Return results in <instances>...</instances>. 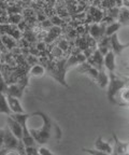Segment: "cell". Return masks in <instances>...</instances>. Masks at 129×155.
<instances>
[{
    "instance_id": "6da1fadb",
    "label": "cell",
    "mask_w": 129,
    "mask_h": 155,
    "mask_svg": "<svg viewBox=\"0 0 129 155\" xmlns=\"http://www.w3.org/2000/svg\"><path fill=\"white\" fill-rule=\"evenodd\" d=\"M108 91H107V96L108 99L111 104H117L116 97L118 95V93L125 88L128 87V80H124L121 78L117 77L115 73L109 72V84H108Z\"/></svg>"
},
{
    "instance_id": "7a4b0ae2",
    "label": "cell",
    "mask_w": 129,
    "mask_h": 155,
    "mask_svg": "<svg viewBox=\"0 0 129 155\" xmlns=\"http://www.w3.org/2000/svg\"><path fill=\"white\" fill-rule=\"evenodd\" d=\"M42 119H43V123L41 125L40 129H31L28 128L30 131V135L32 136V138L34 139L38 144H44L49 141L50 137H51V130H52V122L50 117L41 112Z\"/></svg>"
},
{
    "instance_id": "3957f363",
    "label": "cell",
    "mask_w": 129,
    "mask_h": 155,
    "mask_svg": "<svg viewBox=\"0 0 129 155\" xmlns=\"http://www.w3.org/2000/svg\"><path fill=\"white\" fill-rule=\"evenodd\" d=\"M7 126L8 128L10 129V131L13 134V135L16 137L17 139L20 141H22L23 138V129H22V126L20 124L17 123L15 120H13L10 115L7 117Z\"/></svg>"
},
{
    "instance_id": "277c9868",
    "label": "cell",
    "mask_w": 129,
    "mask_h": 155,
    "mask_svg": "<svg viewBox=\"0 0 129 155\" xmlns=\"http://www.w3.org/2000/svg\"><path fill=\"white\" fill-rule=\"evenodd\" d=\"M105 27H107V24H105V23H102V24H93V25H90L89 32H90V36H92V38L95 39L96 41H99L100 39L105 37Z\"/></svg>"
},
{
    "instance_id": "5b68a950",
    "label": "cell",
    "mask_w": 129,
    "mask_h": 155,
    "mask_svg": "<svg viewBox=\"0 0 129 155\" xmlns=\"http://www.w3.org/2000/svg\"><path fill=\"white\" fill-rule=\"evenodd\" d=\"M86 61H87L92 67L97 69L98 71L103 70V56L100 54V52L98 51V50H96Z\"/></svg>"
},
{
    "instance_id": "8992f818",
    "label": "cell",
    "mask_w": 129,
    "mask_h": 155,
    "mask_svg": "<svg viewBox=\"0 0 129 155\" xmlns=\"http://www.w3.org/2000/svg\"><path fill=\"white\" fill-rule=\"evenodd\" d=\"M113 139H114V147L113 148L112 155H123L128 153V141H121L116 137L115 134H113Z\"/></svg>"
},
{
    "instance_id": "52a82bcc",
    "label": "cell",
    "mask_w": 129,
    "mask_h": 155,
    "mask_svg": "<svg viewBox=\"0 0 129 155\" xmlns=\"http://www.w3.org/2000/svg\"><path fill=\"white\" fill-rule=\"evenodd\" d=\"M110 48H112L111 51L114 53V55H121L123 50L128 48V43H126V44L119 43L118 36H117V34H114L110 37Z\"/></svg>"
},
{
    "instance_id": "ba28073f",
    "label": "cell",
    "mask_w": 129,
    "mask_h": 155,
    "mask_svg": "<svg viewBox=\"0 0 129 155\" xmlns=\"http://www.w3.org/2000/svg\"><path fill=\"white\" fill-rule=\"evenodd\" d=\"M76 70H78V72L88 75V77H89L90 79H92V80H94V81H96V78H97V75H98V70H97V69H95L94 67H92V66H90L87 61H85V63H83V64H81V65H79L78 68H76Z\"/></svg>"
},
{
    "instance_id": "9c48e42d",
    "label": "cell",
    "mask_w": 129,
    "mask_h": 155,
    "mask_svg": "<svg viewBox=\"0 0 129 155\" xmlns=\"http://www.w3.org/2000/svg\"><path fill=\"white\" fill-rule=\"evenodd\" d=\"M103 67L108 69L109 72L115 73L116 70V64H115V55L111 50L103 56Z\"/></svg>"
},
{
    "instance_id": "30bf717a",
    "label": "cell",
    "mask_w": 129,
    "mask_h": 155,
    "mask_svg": "<svg viewBox=\"0 0 129 155\" xmlns=\"http://www.w3.org/2000/svg\"><path fill=\"white\" fill-rule=\"evenodd\" d=\"M8 104H9V108H10L12 114H18V113H25L24 108L21 104L18 98H15L12 96H7Z\"/></svg>"
},
{
    "instance_id": "8fae6325",
    "label": "cell",
    "mask_w": 129,
    "mask_h": 155,
    "mask_svg": "<svg viewBox=\"0 0 129 155\" xmlns=\"http://www.w3.org/2000/svg\"><path fill=\"white\" fill-rule=\"evenodd\" d=\"M96 150L100 151V152H103V153H107V154L112 155L113 153V148L112 145L110 144L109 142H105L103 141V139L101 137H98L95 141V148Z\"/></svg>"
},
{
    "instance_id": "7c38bea8",
    "label": "cell",
    "mask_w": 129,
    "mask_h": 155,
    "mask_svg": "<svg viewBox=\"0 0 129 155\" xmlns=\"http://www.w3.org/2000/svg\"><path fill=\"white\" fill-rule=\"evenodd\" d=\"M24 92V86H21V85H10L8 86L7 91V96H12L15 98H21Z\"/></svg>"
},
{
    "instance_id": "4fadbf2b",
    "label": "cell",
    "mask_w": 129,
    "mask_h": 155,
    "mask_svg": "<svg viewBox=\"0 0 129 155\" xmlns=\"http://www.w3.org/2000/svg\"><path fill=\"white\" fill-rule=\"evenodd\" d=\"M96 83L100 88H105L109 84V75L105 73V70L98 71V75L96 78Z\"/></svg>"
},
{
    "instance_id": "5bb4252c",
    "label": "cell",
    "mask_w": 129,
    "mask_h": 155,
    "mask_svg": "<svg viewBox=\"0 0 129 155\" xmlns=\"http://www.w3.org/2000/svg\"><path fill=\"white\" fill-rule=\"evenodd\" d=\"M0 113L5 114L8 116L12 114L10 108H9V104H8L7 95L5 94H0Z\"/></svg>"
},
{
    "instance_id": "9a60e30c",
    "label": "cell",
    "mask_w": 129,
    "mask_h": 155,
    "mask_svg": "<svg viewBox=\"0 0 129 155\" xmlns=\"http://www.w3.org/2000/svg\"><path fill=\"white\" fill-rule=\"evenodd\" d=\"M118 24L121 26H128V9L127 8H123V9L119 10L118 12Z\"/></svg>"
},
{
    "instance_id": "2e32d148",
    "label": "cell",
    "mask_w": 129,
    "mask_h": 155,
    "mask_svg": "<svg viewBox=\"0 0 129 155\" xmlns=\"http://www.w3.org/2000/svg\"><path fill=\"white\" fill-rule=\"evenodd\" d=\"M121 27H122V26H121V25H119L117 22H113V23H111V24L107 25V27H105V37H108V38H110V37L112 36V35L116 34L119 29H121Z\"/></svg>"
},
{
    "instance_id": "e0dca14e",
    "label": "cell",
    "mask_w": 129,
    "mask_h": 155,
    "mask_svg": "<svg viewBox=\"0 0 129 155\" xmlns=\"http://www.w3.org/2000/svg\"><path fill=\"white\" fill-rule=\"evenodd\" d=\"M44 73H45V69H44L43 66L39 65V64L34 65V67L30 69V74H31L32 77H42Z\"/></svg>"
},
{
    "instance_id": "ac0fdd59",
    "label": "cell",
    "mask_w": 129,
    "mask_h": 155,
    "mask_svg": "<svg viewBox=\"0 0 129 155\" xmlns=\"http://www.w3.org/2000/svg\"><path fill=\"white\" fill-rule=\"evenodd\" d=\"M60 28H59L58 26H54L52 27L51 29L49 30V37L47 38V41H52L53 39H55L56 37H58V35L60 34Z\"/></svg>"
},
{
    "instance_id": "d6986e66",
    "label": "cell",
    "mask_w": 129,
    "mask_h": 155,
    "mask_svg": "<svg viewBox=\"0 0 129 155\" xmlns=\"http://www.w3.org/2000/svg\"><path fill=\"white\" fill-rule=\"evenodd\" d=\"M128 93H129L128 87H125V88H123V90L118 93V95L121 96V99L123 100L124 106H127V104H128Z\"/></svg>"
},
{
    "instance_id": "ffe728a7",
    "label": "cell",
    "mask_w": 129,
    "mask_h": 155,
    "mask_svg": "<svg viewBox=\"0 0 129 155\" xmlns=\"http://www.w3.org/2000/svg\"><path fill=\"white\" fill-rule=\"evenodd\" d=\"M8 91V84L5 82V80L3 79L2 73L0 72V94H7Z\"/></svg>"
},
{
    "instance_id": "44dd1931",
    "label": "cell",
    "mask_w": 129,
    "mask_h": 155,
    "mask_svg": "<svg viewBox=\"0 0 129 155\" xmlns=\"http://www.w3.org/2000/svg\"><path fill=\"white\" fill-rule=\"evenodd\" d=\"M83 151L85 153L89 155H110V154H107V153H103V152H100V151L96 150V149H83Z\"/></svg>"
},
{
    "instance_id": "7402d4cb",
    "label": "cell",
    "mask_w": 129,
    "mask_h": 155,
    "mask_svg": "<svg viewBox=\"0 0 129 155\" xmlns=\"http://www.w3.org/2000/svg\"><path fill=\"white\" fill-rule=\"evenodd\" d=\"M22 21V16L20 14H12L9 16V22L12 24H18Z\"/></svg>"
},
{
    "instance_id": "603a6c76",
    "label": "cell",
    "mask_w": 129,
    "mask_h": 155,
    "mask_svg": "<svg viewBox=\"0 0 129 155\" xmlns=\"http://www.w3.org/2000/svg\"><path fill=\"white\" fill-rule=\"evenodd\" d=\"M57 46H58V48H60L63 52H65V51H67V50L69 48V42L67 41V40H65V39H63V40H61V41L59 42Z\"/></svg>"
},
{
    "instance_id": "cb8c5ba5",
    "label": "cell",
    "mask_w": 129,
    "mask_h": 155,
    "mask_svg": "<svg viewBox=\"0 0 129 155\" xmlns=\"http://www.w3.org/2000/svg\"><path fill=\"white\" fill-rule=\"evenodd\" d=\"M38 153H39L40 155H57V154H55V153L51 152L47 148H44V147L38 149Z\"/></svg>"
},
{
    "instance_id": "d4e9b609",
    "label": "cell",
    "mask_w": 129,
    "mask_h": 155,
    "mask_svg": "<svg viewBox=\"0 0 129 155\" xmlns=\"http://www.w3.org/2000/svg\"><path fill=\"white\" fill-rule=\"evenodd\" d=\"M63 53V52L61 51L58 46H55V48H53V50H52V55L55 56V57H61Z\"/></svg>"
},
{
    "instance_id": "484cf974",
    "label": "cell",
    "mask_w": 129,
    "mask_h": 155,
    "mask_svg": "<svg viewBox=\"0 0 129 155\" xmlns=\"http://www.w3.org/2000/svg\"><path fill=\"white\" fill-rule=\"evenodd\" d=\"M42 27H43L45 30H50L52 27H54V25L52 24L51 19H44L43 22H42Z\"/></svg>"
},
{
    "instance_id": "4316f807",
    "label": "cell",
    "mask_w": 129,
    "mask_h": 155,
    "mask_svg": "<svg viewBox=\"0 0 129 155\" xmlns=\"http://www.w3.org/2000/svg\"><path fill=\"white\" fill-rule=\"evenodd\" d=\"M51 22H52V24L55 26V25H60L61 23H63V21L61 19H59V17H57V16H54L53 18L51 19Z\"/></svg>"
},
{
    "instance_id": "83f0119b",
    "label": "cell",
    "mask_w": 129,
    "mask_h": 155,
    "mask_svg": "<svg viewBox=\"0 0 129 155\" xmlns=\"http://www.w3.org/2000/svg\"><path fill=\"white\" fill-rule=\"evenodd\" d=\"M3 137H5V128H0V149L3 145Z\"/></svg>"
},
{
    "instance_id": "f1b7e54d",
    "label": "cell",
    "mask_w": 129,
    "mask_h": 155,
    "mask_svg": "<svg viewBox=\"0 0 129 155\" xmlns=\"http://www.w3.org/2000/svg\"><path fill=\"white\" fill-rule=\"evenodd\" d=\"M5 155H21V153L17 150H9Z\"/></svg>"
},
{
    "instance_id": "f546056e",
    "label": "cell",
    "mask_w": 129,
    "mask_h": 155,
    "mask_svg": "<svg viewBox=\"0 0 129 155\" xmlns=\"http://www.w3.org/2000/svg\"><path fill=\"white\" fill-rule=\"evenodd\" d=\"M8 151H9V150H7V149L1 148V149H0V155H5V154H7Z\"/></svg>"
},
{
    "instance_id": "4dcf8cb0",
    "label": "cell",
    "mask_w": 129,
    "mask_h": 155,
    "mask_svg": "<svg viewBox=\"0 0 129 155\" xmlns=\"http://www.w3.org/2000/svg\"><path fill=\"white\" fill-rule=\"evenodd\" d=\"M38 48H39V50H44V48H45V45H44V43H39V45H38Z\"/></svg>"
},
{
    "instance_id": "1f68e13d",
    "label": "cell",
    "mask_w": 129,
    "mask_h": 155,
    "mask_svg": "<svg viewBox=\"0 0 129 155\" xmlns=\"http://www.w3.org/2000/svg\"><path fill=\"white\" fill-rule=\"evenodd\" d=\"M34 155H40V154H39V153H36V154H34Z\"/></svg>"
}]
</instances>
